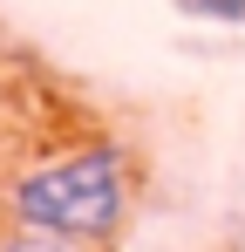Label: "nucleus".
Returning <instances> with one entry per match:
<instances>
[{
    "instance_id": "obj_1",
    "label": "nucleus",
    "mask_w": 245,
    "mask_h": 252,
    "mask_svg": "<svg viewBox=\"0 0 245 252\" xmlns=\"http://www.w3.org/2000/svg\"><path fill=\"white\" fill-rule=\"evenodd\" d=\"M129 198H136V177L116 143H68L14 170V184L0 191V211L7 225L102 246L129 225Z\"/></svg>"
},
{
    "instance_id": "obj_2",
    "label": "nucleus",
    "mask_w": 245,
    "mask_h": 252,
    "mask_svg": "<svg viewBox=\"0 0 245 252\" xmlns=\"http://www.w3.org/2000/svg\"><path fill=\"white\" fill-rule=\"evenodd\" d=\"M0 252H102L89 239H55V232H28V225H7L0 232Z\"/></svg>"
},
{
    "instance_id": "obj_3",
    "label": "nucleus",
    "mask_w": 245,
    "mask_h": 252,
    "mask_svg": "<svg viewBox=\"0 0 245 252\" xmlns=\"http://www.w3.org/2000/svg\"><path fill=\"white\" fill-rule=\"evenodd\" d=\"M177 14H191V21H218V28H239L245 21V0H170Z\"/></svg>"
}]
</instances>
